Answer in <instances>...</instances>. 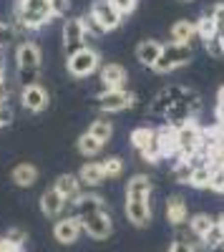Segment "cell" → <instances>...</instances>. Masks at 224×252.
Returning <instances> with one entry per match:
<instances>
[{"instance_id": "cell-29", "label": "cell", "mask_w": 224, "mask_h": 252, "mask_svg": "<svg viewBox=\"0 0 224 252\" xmlns=\"http://www.w3.org/2000/svg\"><path fill=\"white\" fill-rule=\"evenodd\" d=\"M196 35L204 40H212V38H217V26H214V20H212V15H201L199 20H196Z\"/></svg>"}, {"instance_id": "cell-11", "label": "cell", "mask_w": 224, "mask_h": 252, "mask_svg": "<svg viewBox=\"0 0 224 252\" xmlns=\"http://www.w3.org/2000/svg\"><path fill=\"white\" fill-rule=\"evenodd\" d=\"M18 58V71H40V48L35 43H20L15 51Z\"/></svg>"}, {"instance_id": "cell-9", "label": "cell", "mask_w": 224, "mask_h": 252, "mask_svg": "<svg viewBox=\"0 0 224 252\" xmlns=\"http://www.w3.org/2000/svg\"><path fill=\"white\" fill-rule=\"evenodd\" d=\"M181 94H184V89L181 86H169V89H164L154 101H151V106H149V114L151 116H169V111L176 106V101L181 98Z\"/></svg>"}, {"instance_id": "cell-20", "label": "cell", "mask_w": 224, "mask_h": 252, "mask_svg": "<svg viewBox=\"0 0 224 252\" xmlns=\"http://www.w3.org/2000/svg\"><path fill=\"white\" fill-rule=\"evenodd\" d=\"M63 207H66V199L60 197L53 187L40 194V212H43L46 217H58L60 212H63Z\"/></svg>"}, {"instance_id": "cell-21", "label": "cell", "mask_w": 224, "mask_h": 252, "mask_svg": "<svg viewBox=\"0 0 224 252\" xmlns=\"http://www.w3.org/2000/svg\"><path fill=\"white\" fill-rule=\"evenodd\" d=\"M78 182L81 184H88V187H98L106 182V174H104V166H101V161H86L84 166H81L78 172Z\"/></svg>"}, {"instance_id": "cell-48", "label": "cell", "mask_w": 224, "mask_h": 252, "mask_svg": "<svg viewBox=\"0 0 224 252\" xmlns=\"http://www.w3.org/2000/svg\"><path fill=\"white\" fill-rule=\"evenodd\" d=\"M217 109H219V111H224V86L217 91Z\"/></svg>"}, {"instance_id": "cell-12", "label": "cell", "mask_w": 224, "mask_h": 252, "mask_svg": "<svg viewBox=\"0 0 224 252\" xmlns=\"http://www.w3.org/2000/svg\"><path fill=\"white\" fill-rule=\"evenodd\" d=\"M20 101H23V106H26L28 111L38 114V111H43V109L48 106V94H46V89L40 86V83H33V86H26V89H23V94H20Z\"/></svg>"}, {"instance_id": "cell-42", "label": "cell", "mask_w": 224, "mask_h": 252, "mask_svg": "<svg viewBox=\"0 0 224 252\" xmlns=\"http://www.w3.org/2000/svg\"><path fill=\"white\" fill-rule=\"evenodd\" d=\"M51 10H53V18L56 15H66L71 10V0H51Z\"/></svg>"}, {"instance_id": "cell-2", "label": "cell", "mask_w": 224, "mask_h": 252, "mask_svg": "<svg viewBox=\"0 0 224 252\" xmlns=\"http://www.w3.org/2000/svg\"><path fill=\"white\" fill-rule=\"evenodd\" d=\"M176 146H179V154H176L179 159H192L194 154L204 149V131L199 129L194 119L176 126Z\"/></svg>"}, {"instance_id": "cell-33", "label": "cell", "mask_w": 224, "mask_h": 252, "mask_svg": "<svg viewBox=\"0 0 224 252\" xmlns=\"http://www.w3.org/2000/svg\"><path fill=\"white\" fill-rule=\"evenodd\" d=\"M192 172H194V164H192L189 159H179V161H176V166H174V179H176V182H181V184H189Z\"/></svg>"}, {"instance_id": "cell-8", "label": "cell", "mask_w": 224, "mask_h": 252, "mask_svg": "<svg viewBox=\"0 0 224 252\" xmlns=\"http://www.w3.org/2000/svg\"><path fill=\"white\" fill-rule=\"evenodd\" d=\"M81 232H84V227H81V220H78L76 215H73V217H63V220H58V222L53 224V237H56V242H60V245H73V242H78Z\"/></svg>"}, {"instance_id": "cell-14", "label": "cell", "mask_w": 224, "mask_h": 252, "mask_svg": "<svg viewBox=\"0 0 224 252\" xmlns=\"http://www.w3.org/2000/svg\"><path fill=\"white\" fill-rule=\"evenodd\" d=\"M156 144H159V152L161 157H176L179 154V146H176V126L167 124L156 131Z\"/></svg>"}, {"instance_id": "cell-50", "label": "cell", "mask_w": 224, "mask_h": 252, "mask_svg": "<svg viewBox=\"0 0 224 252\" xmlns=\"http://www.w3.org/2000/svg\"><path fill=\"white\" fill-rule=\"evenodd\" d=\"M217 224H219V227H222V232H224V215H222V217H219V222H217Z\"/></svg>"}, {"instance_id": "cell-47", "label": "cell", "mask_w": 224, "mask_h": 252, "mask_svg": "<svg viewBox=\"0 0 224 252\" xmlns=\"http://www.w3.org/2000/svg\"><path fill=\"white\" fill-rule=\"evenodd\" d=\"M0 252H18V247H15V245H10V242L3 237V240H0Z\"/></svg>"}, {"instance_id": "cell-26", "label": "cell", "mask_w": 224, "mask_h": 252, "mask_svg": "<svg viewBox=\"0 0 224 252\" xmlns=\"http://www.w3.org/2000/svg\"><path fill=\"white\" fill-rule=\"evenodd\" d=\"M88 134H91L93 139H98L101 144H106V141L113 136V126H111V121H106V119H96V121L88 126Z\"/></svg>"}, {"instance_id": "cell-24", "label": "cell", "mask_w": 224, "mask_h": 252, "mask_svg": "<svg viewBox=\"0 0 224 252\" xmlns=\"http://www.w3.org/2000/svg\"><path fill=\"white\" fill-rule=\"evenodd\" d=\"M10 179L18 187H33L35 179H38V169H35L33 164H18L15 169H13V174H10Z\"/></svg>"}, {"instance_id": "cell-15", "label": "cell", "mask_w": 224, "mask_h": 252, "mask_svg": "<svg viewBox=\"0 0 224 252\" xmlns=\"http://www.w3.org/2000/svg\"><path fill=\"white\" fill-rule=\"evenodd\" d=\"M154 192V184L146 174H136L126 182V199H149Z\"/></svg>"}, {"instance_id": "cell-53", "label": "cell", "mask_w": 224, "mask_h": 252, "mask_svg": "<svg viewBox=\"0 0 224 252\" xmlns=\"http://www.w3.org/2000/svg\"><path fill=\"white\" fill-rule=\"evenodd\" d=\"M18 252H20V250H18Z\"/></svg>"}, {"instance_id": "cell-36", "label": "cell", "mask_w": 224, "mask_h": 252, "mask_svg": "<svg viewBox=\"0 0 224 252\" xmlns=\"http://www.w3.org/2000/svg\"><path fill=\"white\" fill-rule=\"evenodd\" d=\"M209 189H212V192H222L224 194V166H214V169H212Z\"/></svg>"}, {"instance_id": "cell-31", "label": "cell", "mask_w": 224, "mask_h": 252, "mask_svg": "<svg viewBox=\"0 0 224 252\" xmlns=\"http://www.w3.org/2000/svg\"><path fill=\"white\" fill-rule=\"evenodd\" d=\"M156 131L149 129V126H139V129L131 131V144H134V149H144V146H149V141H154Z\"/></svg>"}, {"instance_id": "cell-18", "label": "cell", "mask_w": 224, "mask_h": 252, "mask_svg": "<svg viewBox=\"0 0 224 252\" xmlns=\"http://www.w3.org/2000/svg\"><path fill=\"white\" fill-rule=\"evenodd\" d=\"M53 189L63 197L66 202H76L78 199V194H81V182H78V177H73V174H60L58 179H56V184H53Z\"/></svg>"}, {"instance_id": "cell-44", "label": "cell", "mask_w": 224, "mask_h": 252, "mask_svg": "<svg viewBox=\"0 0 224 252\" xmlns=\"http://www.w3.org/2000/svg\"><path fill=\"white\" fill-rule=\"evenodd\" d=\"M10 121H13V109L10 106H0V129L8 126Z\"/></svg>"}, {"instance_id": "cell-16", "label": "cell", "mask_w": 224, "mask_h": 252, "mask_svg": "<svg viewBox=\"0 0 224 252\" xmlns=\"http://www.w3.org/2000/svg\"><path fill=\"white\" fill-rule=\"evenodd\" d=\"M161 48H164V43H159V40H141L136 46V61L146 68H154V63L161 56Z\"/></svg>"}, {"instance_id": "cell-46", "label": "cell", "mask_w": 224, "mask_h": 252, "mask_svg": "<svg viewBox=\"0 0 224 252\" xmlns=\"http://www.w3.org/2000/svg\"><path fill=\"white\" fill-rule=\"evenodd\" d=\"M8 96H10V89H8V83H5V81H0V106H5Z\"/></svg>"}, {"instance_id": "cell-23", "label": "cell", "mask_w": 224, "mask_h": 252, "mask_svg": "<svg viewBox=\"0 0 224 252\" xmlns=\"http://www.w3.org/2000/svg\"><path fill=\"white\" fill-rule=\"evenodd\" d=\"M196 35V26L192 23V20H176V23L171 26V43H187Z\"/></svg>"}, {"instance_id": "cell-39", "label": "cell", "mask_w": 224, "mask_h": 252, "mask_svg": "<svg viewBox=\"0 0 224 252\" xmlns=\"http://www.w3.org/2000/svg\"><path fill=\"white\" fill-rule=\"evenodd\" d=\"M212 20L217 26V38H222L224 35V3H217L212 8Z\"/></svg>"}, {"instance_id": "cell-10", "label": "cell", "mask_w": 224, "mask_h": 252, "mask_svg": "<svg viewBox=\"0 0 224 252\" xmlns=\"http://www.w3.org/2000/svg\"><path fill=\"white\" fill-rule=\"evenodd\" d=\"M86 40H91L84 31V23H81V18H68L63 23V46L66 51H78L86 46Z\"/></svg>"}, {"instance_id": "cell-49", "label": "cell", "mask_w": 224, "mask_h": 252, "mask_svg": "<svg viewBox=\"0 0 224 252\" xmlns=\"http://www.w3.org/2000/svg\"><path fill=\"white\" fill-rule=\"evenodd\" d=\"M0 81H5V58L0 53Z\"/></svg>"}, {"instance_id": "cell-1", "label": "cell", "mask_w": 224, "mask_h": 252, "mask_svg": "<svg viewBox=\"0 0 224 252\" xmlns=\"http://www.w3.org/2000/svg\"><path fill=\"white\" fill-rule=\"evenodd\" d=\"M15 18H18V26H23L28 31L43 28L46 23H51V18H53L51 0H18Z\"/></svg>"}, {"instance_id": "cell-5", "label": "cell", "mask_w": 224, "mask_h": 252, "mask_svg": "<svg viewBox=\"0 0 224 252\" xmlns=\"http://www.w3.org/2000/svg\"><path fill=\"white\" fill-rule=\"evenodd\" d=\"M136 96L126 89H104L98 94V109L106 114H116V111H126L134 106Z\"/></svg>"}, {"instance_id": "cell-25", "label": "cell", "mask_w": 224, "mask_h": 252, "mask_svg": "<svg viewBox=\"0 0 224 252\" xmlns=\"http://www.w3.org/2000/svg\"><path fill=\"white\" fill-rule=\"evenodd\" d=\"M212 227H214V220H212L209 215H194V217L189 220V229H192V235H194L196 240L204 237Z\"/></svg>"}, {"instance_id": "cell-28", "label": "cell", "mask_w": 224, "mask_h": 252, "mask_svg": "<svg viewBox=\"0 0 224 252\" xmlns=\"http://www.w3.org/2000/svg\"><path fill=\"white\" fill-rule=\"evenodd\" d=\"M101 149H104V144H101L98 139H93L88 131L81 134V139H78V152L84 154V157H96Z\"/></svg>"}, {"instance_id": "cell-17", "label": "cell", "mask_w": 224, "mask_h": 252, "mask_svg": "<svg viewBox=\"0 0 224 252\" xmlns=\"http://www.w3.org/2000/svg\"><path fill=\"white\" fill-rule=\"evenodd\" d=\"M129 73L124 66H118V63H109V66L101 68V83H104V89H124Z\"/></svg>"}, {"instance_id": "cell-38", "label": "cell", "mask_w": 224, "mask_h": 252, "mask_svg": "<svg viewBox=\"0 0 224 252\" xmlns=\"http://www.w3.org/2000/svg\"><path fill=\"white\" fill-rule=\"evenodd\" d=\"M5 240L20 250V245H23V242L28 240V232H26V229H20V227H10L8 232H5Z\"/></svg>"}, {"instance_id": "cell-27", "label": "cell", "mask_w": 224, "mask_h": 252, "mask_svg": "<svg viewBox=\"0 0 224 252\" xmlns=\"http://www.w3.org/2000/svg\"><path fill=\"white\" fill-rule=\"evenodd\" d=\"M209 177H212V166L209 164H199L194 166V172L189 177V187L194 189H207L209 187Z\"/></svg>"}, {"instance_id": "cell-40", "label": "cell", "mask_w": 224, "mask_h": 252, "mask_svg": "<svg viewBox=\"0 0 224 252\" xmlns=\"http://www.w3.org/2000/svg\"><path fill=\"white\" fill-rule=\"evenodd\" d=\"M13 40H15V28L8 26V23H0V48L13 43Z\"/></svg>"}, {"instance_id": "cell-34", "label": "cell", "mask_w": 224, "mask_h": 252, "mask_svg": "<svg viewBox=\"0 0 224 252\" xmlns=\"http://www.w3.org/2000/svg\"><path fill=\"white\" fill-rule=\"evenodd\" d=\"M81 23H84V31H86V35H88V38H93V35H104V33H106L104 28L98 26V20H96L91 13L81 18Z\"/></svg>"}, {"instance_id": "cell-52", "label": "cell", "mask_w": 224, "mask_h": 252, "mask_svg": "<svg viewBox=\"0 0 224 252\" xmlns=\"http://www.w3.org/2000/svg\"><path fill=\"white\" fill-rule=\"evenodd\" d=\"M179 3H192V0H179Z\"/></svg>"}, {"instance_id": "cell-35", "label": "cell", "mask_w": 224, "mask_h": 252, "mask_svg": "<svg viewBox=\"0 0 224 252\" xmlns=\"http://www.w3.org/2000/svg\"><path fill=\"white\" fill-rule=\"evenodd\" d=\"M141 159H144L146 164H156V161L161 159V152H159L156 136H154V141H149V146H144V149H141Z\"/></svg>"}, {"instance_id": "cell-30", "label": "cell", "mask_w": 224, "mask_h": 252, "mask_svg": "<svg viewBox=\"0 0 224 252\" xmlns=\"http://www.w3.org/2000/svg\"><path fill=\"white\" fill-rule=\"evenodd\" d=\"M201 245H204L207 252H214L217 247H224V232H222V227L214 222V227L209 229V232L201 237Z\"/></svg>"}, {"instance_id": "cell-3", "label": "cell", "mask_w": 224, "mask_h": 252, "mask_svg": "<svg viewBox=\"0 0 224 252\" xmlns=\"http://www.w3.org/2000/svg\"><path fill=\"white\" fill-rule=\"evenodd\" d=\"M192 46L187 43H167L164 48H161V56L159 61L154 63V71L156 73H171L181 66H187V63L192 61Z\"/></svg>"}, {"instance_id": "cell-37", "label": "cell", "mask_w": 224, "mask_h": 252, "mask_svg": "<svg viewBox=\"0 0 224 252\" xmlns=\"http://www.w3.org/2000/svg\"><path fill=\"white\" fill-rule=\"evenodd\" d=\"M109 3L118 10V15H121V18H124V15H131V13L136 10L139 0H109Z\"/></svg>"}, {"instance_id": "cell-45", "label": "cell", "mask_w": 224, "mask_h": 252, "mask_svg": "<svg viewBox=\"0 0 224 252\" xmlns=\"http://www.w3.org/2000/svg\"><path fill=\"white\" fill-rule=\"evenodd\" d=\"M204 46H207V51H209L212 56H224V53H222V46H219V38H212V40H207Z\"/></svg>"}, {"instance_id": "cell-6", "label": "cell", "mask_w": 224, "mask_h": 252, "mask_svg": "<svg viewBox=\"0 0 224 252\" xmlns=\"http://www.w3.org/2000/svg\"><path fill=\"white\" fill-rule=\"evenodd\" d=\"M81 220V227H84V232L91 235L93 240H106L111 232H113V220L106 209H101V212H93V215H86V217H78Z\"/></svg>"}, {"instance_id": "cell-41", "label": "cell", "mask_w": 224, "mask_h": 252, "mask_svg": "<svg viewBox=\"0 0 224 252\" xmlns=\"http://www.w3.org/2000/svg\"><path fill=\"white\" fill-rule=\"evenodd\" d=\"M169 252H194V242H187V240L176 237V240L169 245Z\"/></svg>"}, {"instance_id": "cell-51", "label": "cell", "mask_w": 224, "mask_h": 252, "mask_svg": "<svg viewBox=\"0 0 224 252\" xmlns=\"http://www.w3.org/2000/svg\"><path fill=\"white\" fill-rule=\"evenodd\" d=\"M219 46H222V53H224V35L219 38Z\"/></svg>"}, {"instance_id": "cell-22", "label": "cell", "mask_w": 224, "mask_h": 252, "mask_svg": "<svg viewBox=\"0 0 224 252\" xmlns=\"http://www.w3.org/2000/svg\"><path fill=\"white\" fill-rule=\"evenodd\" d=\"M73 207H76V217H86V215H93V212H101V209H104V197H98V194H78Z\"/></svg>"}, {"instance_id": "cell-13", "label": "cell", "mask_w": 224, "mask_h": 252, "mask_svg": "<svg viewBox=\"0 0 224 252\" xmlns=\"http://www.w3.org/2000/svg\"><path fill=\"white\" fill-rule=\"evenodd\" d=\"M126 217L134 227H146L151 222L149 199H126Z\"/></svg>"}, {"instance_id": "cell-32", "label": "cell", "mask_w": 224, "mask_h": 252, "mask_svg": "<svg viewBox=\"0 0 224 252\" xmlns=\"http://www.w3.org/2000/svg\"><path fill=\"white\" fill-rule=\"evenodd\" d=\"M101 166H104L106 179H116V177L124 174V159H121V157H109V159L101 161Z\"/></svg>"}, {"instance_id": "cell-7", "label": "cell", "mask_w": 224, "mask_h": 252, "mask_svg": "<svg viewBox=\"0 0 224 252\" xmlns=\"http://www.w3.org/2000/svg\"><path fill=\"white\" fill-rule=\"evenodd\" d=\"M91 15L98 20V26L104 28L106 33H109V31H116V28L121 26V20H124V18L118 15V10L109 3V0H93Z\"/></svg>"}, {"instance_id": "cell-19", "label": "cell", "mask_w": 224, "mask_h": 252, "mask_svg": "<svg viewBox=\"0 0 224 252\" xmlns=\"http://www.w3.org/2000/svg\"><path fill=\"white\" fill-rule=\"evenodd\" d=\"M187 217H189V209H187L184 197H179V194L169 197V202H167V222L174 224V227H181L187 222Z\"/></svg>"}, {"instance_id": "cell-4", "label": "cell", "mask_w": 224, "mask_h": 252, "mask_svg": "<svg viewBox=\"0 0 224 252\" xmlns=\"http://www.w3.org/2000/svg\"><path fill=\"white\" fill-rule=\"evenodd\" d=\"M98 66H101V56H98V51H93V48H88V46L78 48V51L71 53V58H68V73L76 76V78H86V76L96 73Z\"/></svg>"}, {"instance_id": "cell-43", "label": "cell", "mask_w": 224, "mask_h": 252, "mask_svg": "<svg viewBox=\"0 0 224 252\" xmlns=\"http://www.w3.org/2000/svg\"><path fill=\"white\" fill-rule=\"evenodd\" d=\"M38 73H40V71H18V78H20V83H23V89L38 83Z\"/></svg>"}]
</instances>
